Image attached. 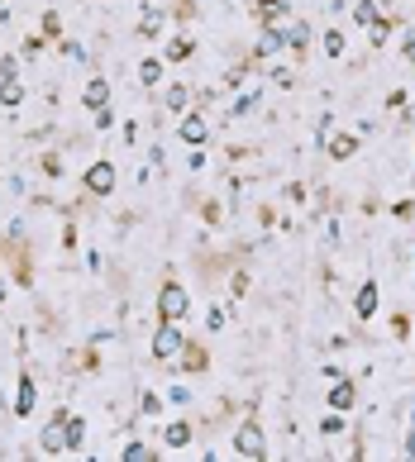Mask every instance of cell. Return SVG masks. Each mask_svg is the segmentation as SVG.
Returning a JSON list of instances; mask_svg holds the SVG:
<instances>
[{"mask_svg": "<svg viewBox=\"0 0 415 462\" xmlns=\"http://www.w3.org/2000/svg\"><path fill=\"white\" fill-rule=\"evenodd\" d=\"M353 310H358V319H372V315H377V281H368V286L358 291Z\"/></svg>", "mask_w": 415, "mask_h": 462, "instance_id": "ba28073f", "label": "cell"}, {"mask_svg": "<svg viewBox=\"0 0 415 462\" xmlns=\"http://www.w3.org/2000/svg\"><path fill=\"white\" fill-rule=\"evenodd\" d=\"M158 29H163V19L143 10V24H139V38H158Z\"/></svg>", "mask_w": 415, "mask_h": 462, "instance_id": "ffe728a7", "label": "cell"}, {"mask_svg": "<svg viewBox=\"0 0 415 462\" xmlns=\"http://www.w3.org/2000/svg\"><path fill=\"white\" fill-rule=\"evenodd\" d=\"M287 14V0H258V19L268 24V19H282Z\"/></svg>", "mask_w": 415, "mask_h": 462, "instance_id": "5bb4252c", "label": "cell"}, {"mask_svg": "<svg viewBox=\"0 0 415 462\" xmlns=\"http://www.w3.org/2000/svg\"><path fill=\"white\" fill-rule=\"evenodd\" d=\"M19 100H24V91H19V82H14V77H10V82H5V86H0V105H5V110H14V105H19Z\"/></svg>", "mask_w": 415, "mask_h": 462, "instance_id": "9a60e30c", "label": "cell"}, {"mask_svg": "<svg viewBox=\"0 0 415 462\" xmlns=\"http://www.w3.org/2000/svg\"><path fill=\"white\" fill-rule=\"evenodd\" d=\"M119 458H124V462H148V458H153V448H148V443H129Z\"/></svg>", "mask_w": 415, "mask_h": 462, "instance_id": "d6986e66", "label": "cell"}, {"mask_svg": "<svg viewBox=\"0 0 415 462\" xmlns=\"http://www.w3.org/2000/svg\"><path fill=\"white\" fill-rule=\"evenodd\" d=\"M34 396H38L34 376H19V400H14V415H34Z\"/></svg>", "mask_w": 415, "mask_h": 462, "instance_id": "9c48e42d", "label": "cell"}, {"mask_svg": "<svg viewBox=\"0 0 415 462\" xmlns=\"http://www.w3.org/2000/svg\"><path fill=\"white\" fill-rule=\"evenodd\" d=\"M324 134H329V129H324ZM324 148H329V158H353V153H358V138H353V134H329Z\"/></svg>", "mask_w": 415, "mask_h": 462, "instance_id": "52a82bcc", "label": "cell"}, {"mask_svg": "<svg viewBox=\"0 0 415 462\" xmlns=\"http://www.w3.org/2000/svg\"><path fill=\"white\" fill-rule=\"evenodd\" d=\"M163 439H167V448H187V443H191V424H187V420H172Z\"/></svg>", "mask_w": 415, "mask_h": 462, "instance_id": "30bf717a", "label": "cell"}, {"mask_svg": "<svg viewBox=\"0 0 415 462\" xmlns=\"http://www.w3.org/2000/svg\"><path fill=\"white\" fill-rule=\"evenodd\" d=\"M167 58H172V62H187V58H191V38H172V43H167Z\"/></svg>", "mask_w": 415, "mask_h": 462, "instance_id": "e0dca14e", "label": "cell"}, {"mask_svg": "<svg viewBox=\"0 0 415 462\" xmlns=\"http://www.w3.org/2000/svg\"><path fill=\"white\" fill-rule=\"evenodd\" d=\"M82 100H86V105H91V110H101L105 100H110V82H105V77H96V82H91V86H86V95H82Z\"/></svg>", "mask_w": 415, "mask_h": 462, "instance_id": "7c38bea8", "label": "cell"}, {"mask_svg": "<svg viewBox=\"0 0 415 462\" xmlns=\"http://www.w3.org/2000/svg\"><path fill=\"white\" fill-rule=\"evenodd\" d=\"M339 429H344V410H339V415H324V424H320V434H324V439H334Z\"/></svg>", "mask_w": 415, "mask_h": 462, "instance_id": "cb8c5ba5", "label": "cell"}, {"mask_svg": "<svg viewBox=\"0 0 415 462\" xmlns=\"http://www.w3.org/2000/svg\"><path fill=\"white\" fill-rule=\"evenodd\" d=\"M282 48H287V34H277V29H268V34L258 38V53H263V58H268V53H282Z\"/></svg>", "mask_w": 415, "mask_h": 462, "instance_id": "4fadbf2b", "label": "cell"}, {"mask_svg": "<svg viewBox=\"0 0 415 462\" xmlns=\"http://www.w3.org/2000/svg\"><path fill=\"white\" fill-rule=\"evenodd\" d=\"M234 453L239 458H263L268 453V443H263V429L248 420V424H239V434H234Z\"/></svg>", "mask_w": 415, "mask_h": 462, "instance_id": "3957f363", "label": "cell"}, {"mask_svg": "<svg viewBox=\"0 0 415 462\" xmlns=\"http://www.w3.org/2000/svg\"><path fill=\"white\" fill-rule=\"evenodd\" d=\"M182 329H177V319H163V329L153 334V358H177L182 353Z\"/></svg>", "mask_w": 415, "mask_h": 462, "instance_id": "7a4b0ae2", "label": "cell"}, {"mask_svg": "<svg viewBox=\"0 0 415 462\" xmlns=\"http://www.w3.org/2000/svg\"><path fill=\"white\" fill-rule=\"evenodd\" d=\"M406 62H411V67H415V29H411V34H406Z\"/></svg>", "mask_w": 415, "mask_h": 462, "instance_id": "83f0119b", "label": "cell"}, {"mask_svg": "<svg viewBox=\"0 0 415 462\" xmlns=\"http://www.w3.org/2000/svg\"><path fill=\"white\" fill-rule=\"evenodd\" d=\"M38 448H43V453H67V448H72V439H67V415H53V420H48Z\"/></svg>", "mask_w": 415, "mask_h": 462, "instance_id": "277c9868", "label": "cell"}, {"mask_svg": "<svg viewBox=\"0 0 415 462\" xmlns=\"http://www.w3.org/2000/svg\"><path fill=\"white\" fill-rule=\"evenodd\" d=\"M382 43H387V19L372 24V48H382Z\"/></svg>", "mask_w": 415, "mask_h": 462, "instance_id": "484cf974", "label": "cell"}, {"mask_svg": "<svg viewBox=\"0 0 415 462\" xmlns=\"http://www.w3.org/2000/svg\"><path fill=\"white\" fill-rule=\"evenodd\" d=\"M353 19H358V24H368V29H372V24H377V0H363V5H358V10H353Z\"/></svg>", "mask_w": 415, "mask_h": 462, "instance_id": "2e32d148", "label": "cell"}, {"mask_svg": "<svg viewBox=\"0 0 415 462\" xmlns=\"http://www.w3.org/2000/svg\"><path fill=\"white\" fill-rule=\"evenodd\" d=\"M82 186L96 191V195H110V191H115V167H110V162H91L86 177H82Z\"/></svg>", "mask_w": 415, "mask_h": 462, "instance_id": "5b68a950", "label": "cell"}, {"mask_svg": "<svg viewBox=\"0 0 415 462\" xmlns=\"http://www.w3.org/2000/svg\"><path fill=\"white\" fill-rule=\"evenodd\" d=\"M287 43H292V48H306V43H311V29H306V24L287 29Z\"/></svg>", "mask_w": 415, "mask_h": 462, "instance_id": "603a6c76", "label": "cell"}, {"mask_svg": "<svg viewBox=\"0 0 415 462\" xmlns=\"http://www.w3.org/2000/svg\"><path fill=\"white\" fill-rule=\"evenodd\" d=\"M67 439H72V453H77V443L86 439V424H82V420H72V415H67Z\"/></svg>", "mask_w": 415, "mask_h": 462, "instance_id": "d4e9b609", "label": "cell"}, {"mask_svg": "<svg viewBox=\"0 0 415 462\" xmlns=\"http://www.w3.org/2000/svg\"><path fill=\"white\" fill-rule=\"evenodd\" d=\"M53 34H58V14L48 10V14H43V38H53Z\"/></svg>", "mask_w": 415, "mask_h": 462, "instance_id": "4316f807", "label": "cell"}, {"mask_svg": "<svg viewBox=\"0 0 415 462\" xmlns=\"http://www.w3.org/2000/svg\"><path fill=\"white\" fill-rule=\"evenodd\" d=\"M0 300H5V277H0Z\"/></svg>", "mask_w": 415, "mask_h": 462, "instance_id": "f546056e", "label": "cell"}, {"mask_svg": "<svg viewBox=\"0 0 415 462\" xmlns=\"http://www.w3.org/2000/svg\"><path fill=\"white\" fill-rule=\"evenodd\" d=\"M139 77H143V86H153V82L163 77V62H158V58H143V67H139Z\"/></svg>", "mask_w": 415, "mask_h": 462, "instance_id": "ac0fdd59", "label": "cell"}, {"mask_svg": "<svg viewBox=\"0 0 415 462\" xmlns=\"http://www.w3.org/2000/svg\"><path fill=\"white\" fill-rule=\"evenodd\" d=\"M406 458H415V429H411V439H406Z\"/></svg>", "mask_w": 415, "mask_h": 462, "instance_id": "f1b7e54d", "label": "cell"}, {"mask_svg": "<svg viewBox=\"0 0 415 462\" xmlns=\"http://www.w3.org/2000/svg\"><path fill=\"white\" fill-rule=\"evenodd\" d=\"M329 405H334V410H344V415H348V410H353V381H339V386H334V391H329Z\"/></svg>", "mask_w": 415, "mask_h": 462, "instance_id": "8fae6325", "label": "cell"}, {"mask_svg": "<svg viewBox=\"0 0 415 462\" xmlns=\"http://www.w3.org/2000/svg\"><path fill=\"white\" fill-rule=\"evenodd\" d=\"M187 310H191L187 291H182L177 281H167V286L158 291V315H163V319H177V324H182V319H187Z\"/></svg>", "mask_w": 415, "mask_h": 462, "instance_id": "6da1fadb", "label": "cell"}, {"mask_svg": "<svg viewBox=\"0 0 415 462\" xmlns=\"http://www.w3.org/2000/svg\"><path fill=\"white\" fill-rule=\"evenodd\" d=\"M324 53H329V58H344V34H339V29L324 34Z\"/></svg>", "mask_w": 415, "mask_h": 462, "instance_id": "44dd1931", "label": "cell"}, {"mask_svg": "<svg viewBox=\"0 0 415 462\" xmlns=\"http://www.w3.org/2000/svg\"><path fill=\"white\" fill-rule=\"evenodd\" d=\"M177 134H182V143L201 148V143H206V119H201V114L191 110V114H182V129H177Z\"/></svg>", "mask_w": 415, "mask_h": 462, "instance_id": "8992f818", "label": "cell"}, {"mask_svg": "<svg viewBox=\"0 0 415 462\" xmlns=\"http://www.w3.org/2000/svg\"><path fill=\"white\" fill-rule=\"evenodd\" d=\"M187 100H191L187 86H172V91H167V110H187Z\"/></svg>", "mask_w": 415, "mask_h": 462, "instance_id": "7402d4cb", "label": "cell"}]
</instances>
